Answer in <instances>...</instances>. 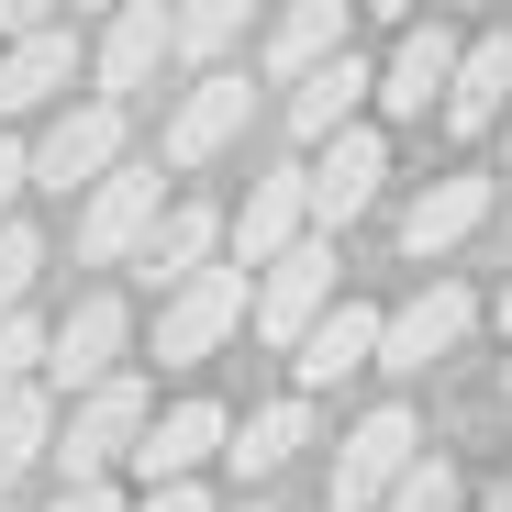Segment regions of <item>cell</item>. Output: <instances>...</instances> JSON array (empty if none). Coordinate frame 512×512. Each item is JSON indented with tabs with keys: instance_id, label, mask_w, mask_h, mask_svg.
Segmentation results:
<instances>
[{
	"instance_id": "cell-18",
	"label": "cell",
	"mask_w": 512,
	"mask_h": 512,
	"mask_svg": "<svg viewBox=\"0 0 512 512\" xmlns=\"http://www.w3.org/2000/svg\"><path fill=\"white\" fill-rule=\"evenodd\" d=\"M446 67H457V34H446V23H412L401 56H390V78H379V101H390L401 123H423V112L446 101Z\"/></svg>"
},
{
	"instance_id": "cell-5",
	"label": "cell",
	"mask_w": 512,
	"mask_h": 512,
	"mask_svg": "<svg viewBox=\"0 0 512 512\" xmlns=\"http://www.w3.org/2000/svg\"><path fill=\"white\" fill-rule=\"evenodd\" d=\"M379 179H390V145H379L368 123H346V134H323V156L301 167V212L334 234V223H357V212L379 201Z\"/></svg>"
},
{
	"instance_id": "cell-3",
	"label": "cell",
	"mask_w": 512,
	"mask_h": 512,
	"mask_svg": "<svg viewBox=\"0 0 512 512\" xmlns=\"http://www.w3.org/2000/svg\"><path fill=\"white\" fill-rule=\"evenodd\" d=\"M412 457H423V423H412L401 401H379L357 435L334 446V512H379V501H390V479H401Z\"/></svg>"
},
{
	"instance_id": "cell-25",
	"label": "cell",
	"mask_w": 512,
	"mask_h": 512,
	"mask_svg": "<svg viewBox=\"0 0 512 512\" xmlns=\"http://www.w3.org/2000/svg\"><path fill=\"white\" fill-rule=\"evenodd\" d=\"M457 501H468V479H457L446 457H412V468L390 479V501H379V512H457Z\"/></svg>"
},
{
	"instance_id": "cell-12",
	"label": "cell",
	"mask_w": 512,
	"mask_h": 512,
	"mask_svg": "<svg viewBox=\"0 0 512 512\" xmlns=\"http://www.w3.org/2000/svg\"><path fill=\"white\" fill-rule=\"evenodd\" d=\"M156 67H167V0H112V34H101V101L123 112Z\"/></svg>"
},
{
	"instance_id": "cell-24",
	"label": "cell",
	"mask_w": 512,
	"mask_h": 512,
	"mask_svg": "<svg viewBox=\"0 0 512 512\" xmlns=\"http://www.w3.org/2000/svg\"><path fill=\"white\" fill-rule=\"evenodd\" d=\"M45 435H56V423H45V390H0V490L45 457Z\"/></svg>"
},
{
	"instance_id": "cell-13",
	"label": "cell",
	"mask_w": 512,
	"mask_h": 512,
	"mask_svg": "<svg viewBox=\"0 0 512 512\" xmlns=\"http://www.w3.org/2000/svg\"><path fill=\"white\" fill-rule=\"evenodd\" d=\"M234 134H245V78L234 67H201V90L179 101V123H167V167H212Z\"/></svg>"
},
{
	"instance_id": "cell-6",
	"label": "cell",
	"mask_w": 512,
	"mask_h": 512,
	"mask_svg": "<svg viewBox=\"0 0 512 512\" xmlns=\"http://www.w3.org/2000/svg\"><path fill=\"white\" fill-rule=\"evenodd\" d=\"M468 323H479V301H468L457 279H435V290H412V301L379 323V357H368V368H401V379H423L435 357H457V346H468Z\"/></svg>"
},
{
	"instance_id": "cell-14",
	"label": "cell",
	"mask_w": 512,
	"mask_h": 512,
	"mask_svg": "<svg viewBox=\"0 0 512 512\" xmlns=\"http://www.w3.org/2000/svg\"><path fill=\"white\" fill-rule=\"evenodd\" d=\"M223 234H234V268H245V279L268 268V256H290V245L312 234V212H301V167H290V179H256L245 212H234Z\"/></svg>"
},
{
	"instance_id": "cell-22",
	"label": "cell",
	"mask_w": 512,
	"mask_h": 512,
	"mask_svg": "<svg viewBox=\"0 0 512 512\" xmlns=\"http://www.w3.org/2000/svg\"><path fill=\"white\" fill-rule=\"evenodd\" d=\"M323 56H346V0H290L279 34H268V67L279 78H312Z\"/></svg>"
},
{
	"instance_id": "cell-20",
	"label": "cell",
	"mask_w": 512,
	"mask_h": 512,
	"mask_svg": "<svg viewBox=\"0 0 512 512\" xmlns=\"http://www.w3.org/2000/svg\"><path fill=\"white\" fill-rule=\"evenodd\" d=\"M357 101H368V67H357V56H323L312 78H290V134H301V145L346 134V123H357Z\"/></svg>"
},
{
	"instance_id": "cell-19",
	"label": "cell",
	"mask_w": 512,
	"mask_h": 512,
	"mask_svg": "<svg viewBox=\"0 0 512 512\" xmlns=\"http://www.w3.org/2000/svg\"><path fill=\"white\" fill-rule=\"evenodd\" d=\"M212 245H223V212H212V201H179V212H156V234H145L134 256H145L156 290H179V279L212 268Z\"/></svg>"
},
{
	"instance_id": "cell-28",
	"label": "cell",
	"mask_w": 512,
	"mask_h": 512,
	"mask_svg": "<svg viewBox=\"0 0 512 512\" xmlns=\"http://www.w3.org/2000/svg\"><path fill=\"white\" fill-rule=\"evenodd\" d=\"M56 512H123V490H112V479H67Z\"/></svg>"
},
{
	"instance_id": "cell-26",
	"label": "cell",
	"mask_w": 512,
	"mask_h": 512,
	"mask_svg": "<svg viewBox=\"0 0 512 512\" xmlns=\"http://www.w3.org/2000/svg\"><path fill=\"white\" fill-rule=\"evenodd\" d=\"M34 368H45V323L0 312V390H34Z\"/></svg>"
},
{
	"instance_id": "cell-17",
	"label": "cell",
	"mask_w": 512,
	"mask_h": 512,
	"mask_svg": "<svg viewBox=\"0 0 512 512\" xmlns=\"http://www.w3.org/2000/svg\"><path fill=\"white\" fill-rule=\"evenodd\" d=\"M479 223H490V179L457 167V179H435V190L401 212V256H446V245H468Z\"/></svg>"
},
{
	"instance_id": "cell-34",
	"label": "cell",
	"mask_w": 512,
	"mask_h": 512,
	"mask_svg": "<svg viewBox=\"0 0 512 512\" xmlns=\"http://www.w3.org/2000/svg\"><path fill=\"white\" fill-rule=\"evenodd\" d=\"M501 334H512V290H501Z\"/></svg>"
},
{
	"instance_id": "cell-1",
	"label": "cell",
	"mask_w": 512,
	"mask_h": 512,
	"mask_svg": "<svg viewBox=\"0 0 512 512\" xmlns=\"http://www.w3.org/2000/svg\"><path fill=\"white\" fill-rule=\"evenodd\" d=\"M334 312V245L323 234H301L290 256H268L256 268V290H245V323L268 334V346H301V334Z\"/></svg>"
},
{
	"instance_id": "cell-21",
	"label": "cell",
	"mask_w": 512,
	"mask_h": 512,
	"mask_svg": "<svg viewBox=\"0 0 512 512\" xmlns=\"http://www.w3.org/2000/svg\"><path fill=\"white\" fill-rule=\"evenodd\" d=\"M301 446H312V401H268V412H245L234 435H223L234 479H279V468H290Z\"/></svg>"
},
{
	"instance_id": "cell-29",
	"label": "cell",
	"mask_w": 512,
	"mask_h": 512,
	"mask_svg": "<svg viewBox=\"0 0 512 512\" xmlns=\"http://www.w3.org/2000/svg\"><path fill=\"white\" fill-rule=\"evenodd\" d=\"M134 512H212V490H201V479H167V490H145Z\"/></svg>"
},
{
	"instance_id": "cell-11",
	"label": "cell",
	"mask_w": 512,
	"mask_h": 512,
	"mask_svg": "<svg viewBox=\"0 0 512 512\" xmlns=\"http://www.w3.org/2000/svg\"><path fill=\"white\" fill-rule=\"evenodd\" d=\"M446 134H490L501 112H512V34H479V45H457V67H446Z\"/></svg>"
},
{
	"instance_id": "cell-8",
	"label": "cell",
	"mask_w": 512,
	"mask_h": 512,
	"mask_svg": "<svg viewBox=\"0 0 512 512\" xmlns=\"http://www.w3.org/2000/svg\"><path fill=\"white\" fill-rule=\"evenodd\" d=\"M123 346H134V312H123L112 290H90V301L45 334V368H56L67 390H101V379H123Z\"/></svg>"
},
{
	"instance_id": "cell-30",
	"label": "cell",
	"mask_w": 512,
	"mask_h": 512,
	"mask_svg": "<svg viewBox=\"0 0 512 512\" xmlns=\"http://www.w3.org/2000/svg\"><path fill=\"white\" fill-rule=\"evenodd\" d=\"M45 23H56V0H0V34H12V45L45 34Z\"/></svg>"
},
{
	"instance_id": "cell-4",
	"label": "cell",
	"mask_w": 512,
	"mask_h": 512,
	"mask_svg": "<svg viewBox=\"0 0 512 512\" xmlns=\"http://www.w3.org/2000/svg\"><path fill=\"white\" fill-rule=\"evenodd\" d=\"M112 167H123V112H112V101H78V112L45 123V145L23 156V179H45V190H101Z\"/></svg>"
},
{
	"instance_id": "cell-33",
	"label": "cell",
	"mask_w": 512,
	"mask_h": 512,
	"mask_svg": "<svg viewBox=\"0 0 512 512\" xmlns=\"http://www.w3.org/2000/svg\"><path fill=\"white\" fill-rule=\"evenodd\" d=\"M490 512H512V468H501V490H490Z\"/></svg>"
},
{
	"instance_id": "cell-31",
	"label": "cell",
	"mask_w": 512,
	"mask_h": 512,
	"mask_svg": "<svg viewBox=\"0 0 512 512\" xmlns=\"http://www.w3.org/2000/svg\"><path fill=\"white\" fill-rule=\"evenodd\" d=\"M12 190H23V145L0 134V223H12Z\"/></svg>"
},
{
	"instance_id": "cell-36",
	"label": "cell",
	"mask_w": 512,
	"mask_h": 512,
	"mask_svg": "<svg viewBox=\"0 0 512 512\" xmlns=\"http://www.w3.org/2000/svg\"><path fill=\"white\" fill-rule=\"evenodd\" d=\"M501 390H512V357H501Z\"/></svg>"
},
{
	"instance_id": "cell-27",
	"label": "cell",
	"mask_w": 512,
	"mask_h": 512,
	"mask_svg": "<svg viewBox=\"0 0 512 512\" xmlns=\"http://www.w3.org/2000/svg\"><path fill=\"white\" fill-rule=\"evenodd\" d=\"M34 268H45V245H34L23 223H0V312H23V290H34Z\"/></svg>"
},
{
	"instance_id": "cell-35",
	"label": "cell",
	"mask_w": 512,
	"mask_h": 512,
	"mask_svg": "<svg viewBox=\"0 0 512 512\" xmlns=\"http://www.w3.org/2000/svg\"><path fill=\"white\" fill-rule=\"evenodd\" d=\"M234 512H268V501H234Z\"/></svg>"
},
{
	"instance_id": "cell-23",
	"label": "cell",
	"mask_w": 512,
	"mask_h": 512,
	"mask_svg": "<svg viewBox=\"0 0 512 512\" xmlns=\"http://www.w3.org/2000/svg\"><path fill=\"white\" fill-rule=\"evenodd\" d=\"M256 23V0H179V12H167V56H190V67H212L234 34Z\"/></svg>"
},
{
	"instance_id": "cell-32",
	"label": "cell",
	"mask_w": 512,
	"mask_h": 512,
	"mask_svg": "<svg viewBox=\"0 0 512 512\" xmlns=\"http://www.w3.org/2000/svg\"><path fill=\"white\" fill-rule=\"evenodd\" d=\"M368 12H379V23H412V0H368Z\"/></svg>"
},
{
	"instance_id": "cell-15",
	"label": "cell",
	"mask_w": 512,
	"mask_h": 512,
	"mask_svg": "<svg viewBox=\"0 0 512 512\" xmlns=\"http://www.w3.org/2000/svg\"><path fill=\"white\" fill-rule=\"evenodd\" d=\"M368 357H379V312H368V301H334V312L301 334V346H290L301 390H334V379H357Z\"/></svg>"
},
{
	"instance_id": "cell-10",
	"label": "cell",
	"mask_w": 512,
	"mask_h": 512,
	"mask_svg": "<svg viewBox=\"0 0 512 512\" xmlns=\"http://www.w3.org/2000/svg\"><path fill=\"white\" fill-rule=\"evenodd\" d=\"M223 435H234V412H223V401L145 412V435H134V468H145V490H167V479H201V457H223Z\"/></svg>"
},
{
	"instance_id": "cell-2",
	"label": "cell",
	"mask_w": 512,
	"mask_h": 512,
	"mask_svg": "<svg viewBox=\"0 0 512 512\" xmlns=\"http://www.w3.org/2000/svg\"><path fill=\"white\" fill-rule=\"evenodd\" d=\"M234 323H245V268L223 256V268H201V279H179L156 301V368H201Z\"/></svg>"
},
{
	"instance_id": "cell-7",
	"label": "cell",
	"mask_w": 512,
	"mask_h": 512,
	"mask_svg": "<svg viewBox=\"0 0 512 512\" xmlns=\"http://www.w3.org/2000/svg\"><path fill=\"white\" fill-rule=\"evenodd\" d=\"M156 212H167L156 167H112V179L90 190V212H78V256H90V268H123V256L156 234Z\"/></svg>"
},
{
	"instance_id": "cell-9",
	"label": "cell",
	"mask_w": 512,
	"mask_h": 512,
	"mask_svg": "<svg viewBox=\"0 0 512 512\" xmlns=\"http://www.w3.org/2000/svg\"><path fill=\"white\" fill-rule=\"evenodd\" d=\"M134 435H145V379H101V390H78V412H67V479H101L112 457H134Z\"/></svg>"
},
{
	"instance_id": "cell-16",
	"label": "cell",
	"mask_w": 512,
	"mask_h": 512,
	"mask_svg": "<svg viewBox=\"0 0 512 512\" xmlns=\"http://www.w3.org/2000/svg\"><path fill=\"white\" fill-rule=\"evenodd\" d=\"M67 78H78V34H67V23H45V34H23V45H0V123H12V112H45Z\"/></svg>"
}]
</instances>
